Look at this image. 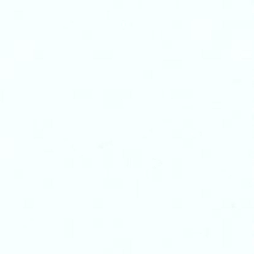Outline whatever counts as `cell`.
I'll return each instance as SVG.
<instances>
[{"instance_id": "obj_43", "label": "cell", "mask_w": 254, "mask_h": 254, "mask_svg": "<svg viewBox=\"0 0 254 254\" xmlns=\"http://www.w3.org/2000/svg\"><path fill=\"white\" fill-rule=\"evenodd\" d=\"M15 13H16V14H19V15H24V13H25V10H24V8H22V6H17V8L15 9Z\"/></svg>"}, {"instance_id": "obj_27", "label": "cell", "mask_w": 254, "mask_h": 254, "mask_svg": "<svg viewBox=\"0 0 254 254\" xmlns=\"http://www.w3.org/2000/svg\"><path fill=\"white\" fill-rule=\"evenodd\" d=\"M104 221V217L103 214H96V216L93 217V223L97 224V226H99V224H102Z\"/></svg>"}, {"instance_id": "obj_18", "label": "cell", "mask_w": 254, "mask_h": 254, "mask_svg": "<svg viewBox=\"0 0 254 254\" xmlns=\"http://www.w3.org/2000/svg\"><path fill=\"white\" fill-rule=\"evenodd\" d=\"M229 206H231V209H232V212L234 213V214H239L242 212V207H241V204L239 203H237V202H231L229 203Z\"/></svg>"}, {"instance_id": "obj_8", "label": "cell", "mask_w": 254, "mask_h": 254, "mask_svg": "<svg viewBox=\"0 0 254 254\" xmlns=\"http://www.w3.org/2000/svg\"><path fill=\"white\" fill-rule=\"evenodd\" d=\"M222 50H223V47L216 45V43H211V45H207V46H204L202 48V53H203V55H206V56L213 57V56L221 55Z\"/></svg>"}, {"instance_id": "obj_14", "label": "cell", "mask_w": 254, "mask_h": 254, "mask_svg": "<svg viewBox=\"0 0 254 254\" xmlns=\"http://www.w3.org/2000/svg\"><path fill=\"white\" fill-rule=\"evenodd\" d=\"M161 163H159V165H155L153 170H151V176L154 177V180H161L163 179V169H161Z\"/></svg>"}, {"instance_id": "obj_31", "label": "cell", "mask_w": 254, "mask_h": 254, "mask_svg": "<svg viewBox=\"0 0 254 254\" xmlns=\"http://www.w3.org/2000/svg\"><path fill=\"white\" fill-rule=\"evenodd\" d=\"M202 154L204 156H211L213 154V149L211 148V146H203V148H202Z\"/></svg>"}, {"instance_id": "obj_16", "label": "cell", "mask_w": 254, "mask_h": 254, "mask_svg": "<svg viewBox=\"0 0 254 254\" xmlns=\"http://www.w3.org/2000/svg\"><path fill=\"white\" fill-rule=\"evenodd\" d=\"M253 202V198L251 196H242L241 200H239V204H241V207L243 208V206H249V204H252Z\"/></svg>"}, {"instance_id": "obj_11", "label": "cell", "mask_w": 254, "mask_h": 254, "mask_svg": "<svg viewBox=\"0 0 254 254\" xmlns=\"http://www.w3.org/2000/svg\"><path fill=\"white\" fill-rule=\"evenodd\" d=\"M184 62V58L181 56H175V55H170V56H166L163 58V63L166 66H180L182 65Z\"/></svg>"}, {"instance_id": "obj_15", "label": "cell", "mask_w": 254, "mask_h": 254, "mask_svg": "<svg viewBox=\"0 0 254 254\" xmlns=\"http://www.w3.org/2000/svg\"><path fill=\"white\" fill-rule=\"evenodd\" d=\"M32 129H33V131H35L36 134H38V135H42L43 131H45V128L42 126V124L38 123L36 119L33 120V123H32Z\"/></svg>"}, {"instance_id": "obj_32", "label": "cell", "mask_w": 254, "mask_h": 254, "mask_svg": "<svg viewBox=\"0 0 254 254\" xmlns=\"http://www.w3.org/2000/svg\"><path fill=\"white\" fill-rule=\"evenodd\" d=\"M123 222H124V217L123 216H120V214H117V216H114L113 217V223L114 224H123Z\"/></svg>"}, {"instance_id": "obj_12", "label": "cell", "mask_w": 254, "mask_h": 254, "mask_svg": "<svg viewBox=\"0 0 254 254\" xmlns=\"http://www.w3.org/2000/svg\"><path fill=\"white\" fill-rule=\"evenodd\" d=\"M62 227L65 233H72L75 229V219L72 216H65L62 221Z\"/></svg>"}, {"instance_id": "obj_3", "label": "cell", "mask_w": 254, "mask_h": 254, "mask_svg": "<svg viewBox=\"0 0 254 254\" xmlns=\"http://www.w3.org/2000/svg\"><path fill=\"white\" fill-rule=\"evenodd\" d=\"M124 160L126 163H134L136 165H140L143 161V150L138 146H125L123 149Z\"/></svg>"}, {"instance_id": "obj_5", "label": "cell", "mask_w": 254, "mask_h": 254, "mask_svg": "<svg viewBox=\"0 0 254 254\" xmlns=\"http://www.w3.org/2000/svg\"><path fill=\"white\" fill-rule=\"evenodd\" d=\"M170 93L172 96H177V97H190V96H192L193 89L188 86H176L170 89Z\"/></svg>"}, {"instance_id": "obj_21", "label": "cell", "mask_w": 254, "mask_h": 254, "mask_svg": "<svg viewBox=\"0 0 254 254\" xmlns=\"http://www.w3.org/2000/svg\"><path fill=\"white\" fill-rule=\"evenodd\" d=\"M43 185H46V186H52L53 184H55V177L51 176V175H48V176H45L42 180Z\"/></svg>"}, {"instance_id": "obj_44", "label": "cell", "mask_w": 254, "mask_h": 254, "mask_svg": "<svg viewBox=\"0 0 254 254\" xmlns=\"http://www.w3.org/2000/svg\"><path fill=\"white\" fill-rule=\"evenodd\" d=\"M163 241H164V242H171V241H172V237H171V236H166V237H164Z\"/></svg>"}, {"instance_id": "obj_6", "label": "cell", "mask_w": 254, "mask_h": 254, "mask_svg": "<svg viewBox=\"0 0 254 254\" xmlns=\"http://www.w3.org/2000/svg\"><path fill=\"white\" fill-rule=\"evenodd\" d=\"M73 93L77 94V96H82V97H88V96H92L93 94V87L89 86V84H78L76 86L75 88H73Z\"/></svg>"}, {"instance_id": "obj_23", "label": "cell", "mask_w": 254, "mask_h": 254, "mask_svg": "<svg viewBox=\"0 0 254 254\" xmlns=\"http://www.w3.org/2000/svg\"><path fill=\"white\" fill-rule=\"evenodd\" d=\"M182 144L184 145H186V146H188V145H191L192 144V140H193V136L192 135H182Z\"/></svg>"}, {"instance_id": "obj_34", "label": "cell", "mask_w": 254, "mask_h": 254, "mask_svg": "<svg viewBox=\"0 0 254 254\" xmlns=\"http://www.w3.org/2000/svg\"><path fill=\"white\" fill-rule=\"evenodd\" d=\"M63 164H65V165H72L73 164V156L72 155L63 156Z\"/></svg>"}, {"instance_id": "obj_36", "label": "cell", "mask_w": 254, "mask_h": 254, "mask_svg": "<svg viewBox=\"0 0 254 254\" xmlns=\"http://www.w3.org/2000/svg\"><path fill=\"white\" fill-rule=\"evenodd\" d=\"M212 192H213V188H212L211 186H204V187H202V193L206 195V196H209V195H212Z\"/></svg>"}, {"instance_id": "obj_39", "label": "cell", "mask_w": 254, "mask_h": 254, "mask_svg": "<svg viewBox=\"0 0 254 254\" xmlns=\"http://www.w3.org/2000/svg\"><path fill=\"white\" fill-rule=\"evenodd\" d=\"M33 51H35V55H37V56H42L43 52H45V50H43L42 46H36Z\"/></svg>"}, {"instance_id": "obj_24", "label": "cell", "mask_w": 254, "mask_h": 254, "mask_svg": "<svg viewBox=\"0 0 254 254\" xmlns=\"http://www.w3.org/2000/svg\"><path fill=\"white\" fill-rule=\"evenodd\" d=\"M182 133H184V128L181 125H176L172 128V134L176 135V136H182Z\"/></svg>"}, {"instance_id": "obj_20", "label": "cell", "mask_w": 254, "mask_h": 254, "mask_svg": "<svg viewBox=\"0 0 254 254\" xmlns=\"http://www.w3.org/2000/svg\"><path fill=\"white\" fill-rule=\"evenodd\" d=\"M193 125V120L191 117H186V118L182 119V128H191Z\"/></svg>"}, {"instance_id": "obj_40", "label": "cell", "mask_w": 254, "mask_h": 254, "mask_svg": "<svg viewBox=\"0 0 254 254\" xmlns=\"http://www.w3.org/2000/svg\"><path fill=\"white\" fill-rule=\"evenodd\" d=\"M222 123L226 124V125H231L232 124V117H229V115L223 117V118H222Z\"/></svg>"}, {"instance_id": "obj_38", "label": "cell", "mask_w": 254, "mask_h": 254, "mask_svg": "<svg viewBox=\"0 0 254 254\" xmlns=\"http://www.w3.org/2000/svg\"><path fill=\"white\" fill-rule=\"evenodd\" d=\"M193 232H195V228L191 227V226H185V227H182V233L190 234V233H193Z\"/></svg>"}, {"instance_id": "obj_26", "label": "cell", "mask_w": 254, "mask_h": 254, "mask_svg": "<svg viewBox=\"0 0 254 254\" xmlns=\"http://www.w3.org/2000/svg\"><path fill=\"white\" fill-rule=\"evenodd\" d=\"M93 203L96 204V206H100V204L104 203V197L100 196V195H98V196H94L93 197Z\"/></svg>"}, {"instance_id": "obj_37", "label": "cell", "mask_w": 254, "mask_h": 254, "mask_svg": "<svg viewBox=\"0 0 254 254\" xmlns=\"http://www.w3.org/2000/svg\"><path fill=\"white\" fill-rule=\"evenodd\" d=\"M163 43L166 46H171L172 45V38L170 36H164L163 37Z\"/></svg>"}, {"instance_id": "obj_4", "label": "cell", "mask_w": 254, "mask_h": 254, "mask_svg": "<svg viewBox=\"0 0 254 254\" xmlns=\"http://www.w3.org/2000/svg\"><path fill=\"white\" fill-rule=\"evenodd\" d=\"M222 237L223 241L229 242L232 238V219L231 216H224L222 218Z\"/></svg>"}, {"instance_id": "obj_7", "label": "cell", "mask_w": 254, "mask_h": 254, "mask_svg": "<svg viewBox=\"0 0 254 254\" xmlns=\"http://www.w3.org/2000/svg\"><path fill=\"white\" fill-rule=\"evenodd\" d=\"M92 52H93V55L96 56H99V57H108V56H112L114 53V48L112 46H105V45H102V46H97L94 47L93 50H92Z\"/></svg>"}, {"instance_id": "obj_9", "label": "cell", "mask_w": 254, "mask_h": 254, "mask_svg": "<svg viewBox=\"0 0 254 254\" xmlns=\"http://www.w3.org/2000/svg\"><path fill=\"white\" fill-rule=\"evenodd\" d=\"M113 158H114V154H113V149L110 148V146L105 145L103 146V163L105 165L107 170L109 171L110 169V165L113 163Z\"/></svg>"}, {"instance_id": "obj_29", "label": "cell", "mask_w": 254, "mask_h": 254, "mask_svg": "<svg viewBox=\"0 0 254 254\" xmlns=\"http://www.w3.org/2000/svg\"><path fill=\"white\" fill-rule=\"evenodd\" d=\"M24 203H25L26 206H32V204L35 203V198H33L32 196H30V195H29V196H25L24 197Z\"/></svg>"}, {"instance_id": "obj_13", "label": "cell", "mask_w": 254, "mask_h": 254, "mask_svg": "<svg viewBox=\"0 0 254 254\" xmlns=\"http://www.w3.org/2000/svg\"><path fill=\"white\" fill-rule=\"evenodd\" d=\"M172 172L175 175H180L182 172V169H184V161H182V158L181 156H175L172 158Z\"/></svg>"}, {"instance_id": "obj_35", "label": "cell", "mask_w": 254, "mask_h": 254, "mask_svg": "<svg viewBox=\"0 0 254 254\" xmlns=\"http://www.w3.org/2000/svg\"><path fill=\"white\" fill-rule=\"evenodd\" d=\"M222 211H223L222 204H216V206L212 207V213H214V214H221Z\"/></svg>"}, {"instance_id": "obj_17", "label": "cell", "mask_w": 254, "mask_h": 254, "mask_svg": "<svg viewBox=\"0 0 254 254\" xmlns=\"http://www.w3.org/2000/svg\"><path fill=\"white\" fill-rule=\"evenodd\" d=\"M55 124V119H53V117H45L42 120V126L43 128H50Z\"/></svg>"}, {"instance_id": "obj_28", "label": "cell", "mask_w": 254, "mask_h": 254, "mask_svg": "<svg viewBox=\"0 0 254 254\" xmlns=\"http://www.w3.org/2000/svg\"><path fill=\"white\" fill-rule=\"evenodd\" d=\"M242 108L239 105H234L233 108H232V110H231V113H232V115H234V117H239L242 114Z\"/></svg>"}, {"instance_id": "obj_42", "label": "cell", "mask_w": 254, "mask_h": 254, "mask_svg": "<svg viewBox=\"0 0 254 254\" xmlns=\"http://www.w3.org/2000/svg\"><path fill=\"white\" fill-rule=\"evenodd\" d=\"M242 181H243V184H246V185H251L253 182V179L251 176H246V177H243Z\"/></svg>"}, {"instance_id": "obj_22", "label": "cell", "mask_w": 254, "mask_h": 254, "mask_svg": "<svg viewBox=\"0 0 254 254\" xmlns=\"http://www.w3.org/2000/svg\"><path fill=\"white\" fill-rule=\"evenodd\" d=\"M171 202L175 204V206H180V204L184 202V197L181 196V195H176V196H174L171 198Z\"/></svg>"}, {"instance_id": "obj_25", "label": "cell", "mask_w": 254, "mask_h": 254, "mask_svg": "<svg viewBox=\"0 0 254 254\" xmlns=\"http://www.w3.org/2000/svg\"><path fill=\"white\" fill-rule=\"evenodd\" d=\"M82 32H83V35H84V36H93L94 29L91 27V26H86V27L82 30Z\"/></svg>"}, {"instance_id": "obj_33", "label": "cell", "mask_w": 254, "mask_h": 254, "mask_svg": "<svg viewBox=\"0 0 254 254\" xmlns=\"http://www.w3.org/2000/svg\"><path fill=\"white\" fill-rule=\"evenodd\" d=\"M153 73H154L153 67L146 66V67L143 68V75H144V76H153Z\"/></svg>"}, {"instance_id": "obj_30", "label": "cell", "mask_w": 254, "mask_h": 254, "mask_svg": "<svg viewBox=\"0 0 254 254\" xmlns=\"http://www.w3.org/2000/svg\"><path fill=\"white\" fill-rule=\"evenodd\" d=\"M171 22H172V25H175V26H181L182 22H184V20H182L181 16H174L172 20H171Z\"/></svg>"}, {"instance_id": "obj_1", "label": "cell", "mask_w": 254, "mask_h": 254, "mask_svg": "<svg viewBox=\"0 0 254 254\" xmlns=\"http://www.w3.org/2000/svg\"><path fill=\"white\" fill-rule=\"evenodd\" d=\"M134 93L133 87L121 86V87H107L103 89V102L110 105H118L126 97Z\"/></svg>"}, {"instance_id": "obj_19", "label": "cell", "mask_w": 254, "mask_h": 254, "mask_svg": "<svg viewBox=\"0 0 254 254\" xmlns=\"http://www.w3.org/2000/svg\"><path fill=\"white\" fill-rule=\"evenodd\" d=\"M82 160H83V163H84L86 165H88V166L93 165V163H94L93 156L88 155V154H83V155H82Z\"/></svg>"}, {"instance_id": "obj_2", "label": "cell", "mask_w": 254, "mask_h": 254, "mask_svg": "<svg viewBox=\"0 0 254 254\" xmlns=\"http://www.w3.org/2000/svg\"><path fill=\"white\" fill-rule=\"evenodd\" d=\"M232 40V33H231V29L224 27V26H219L216 30L213 31V42L218 46H227L231 43Z\"/></svg>"}, {"instance_id": "obj_41", "label": "cell", "mask_w": 254, "mask_h": 254, "mask_svg": "<svg viewBox=\"0 0 254 254\" xmlns=\"http://www.w3.org/2000/svg\"><path fill=\"white\" fill-rule=\"evenodd\" d=\"M14 171H15V174H17V175H20V176H22V175L25 174V169H24L22 166H16Z\"/></svg>"}, {"instance_id": "obj_10", "label": "cell", "mask_w": 254, "mask_h": 254, "mask_svg": "<svg viewBox=\"0 0 254 254\" xmlns=\"http://www.w3.org/2000/svg\"><path fill=\"white\" fill-rule=\"evenodd\" d=\"M124 181V179L121 176H118V175H107V176L103 179V184L108 185V186H119Z\"/></svg>"}]
</instances>
